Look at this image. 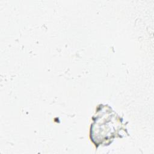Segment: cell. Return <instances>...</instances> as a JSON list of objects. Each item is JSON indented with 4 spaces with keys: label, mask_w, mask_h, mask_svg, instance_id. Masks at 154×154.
<instances>
[{
    "label": "cell",
    "mask_w": 154,
    "mask_h": 154,
    "mask_svg": "<svg viewBox=\"0 0 154 154\" xmlns=\"http://www.w3.org/2000/svg\"><path fill=\"white\" fill-rule=\"evenodd\" d=\"M90 128V138L97 148L109 145L116 137L122 138L120 132L127 131L123 128V119L108 105H98Z\"/></svg>",
    "instance_id": "1"
}]
</instances>
